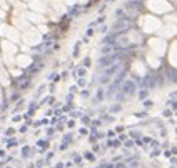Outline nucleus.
Returning <instances> with one entry per match:
<instances>
[{
	"mask_svg": "<svg viewBox=\"0 0 177 168\" xmlns=\"http://www.w3.org/2000/svg\"><path fill=\"white\" fill-rule=\"evenodd\" d=\"M171 115H172L171 110H164V116H171Z\"/></svg>",
	"mask_w": 177,
	"mask_h": 168,
	"instance_id": "nucleus-1",
	"label": "nucleus"
}]
</instances>
